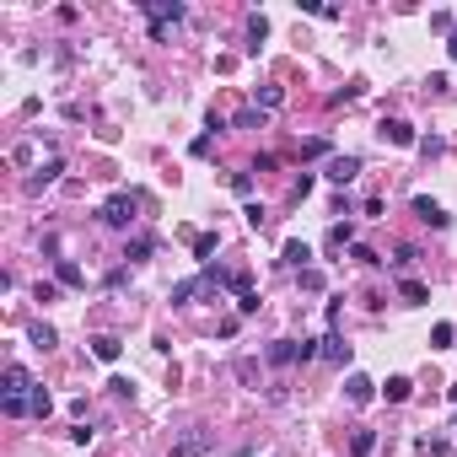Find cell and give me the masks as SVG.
Returning <instances> with one entry per match:
<instances>
[{"label":"cell","mask_w":457,"mask_h":457,"mask_svg":"<svg viewBox=\"0 0 457 457\" xmlns=\"http://www.w3.org/2000/svg\"><path fill=\"white\" fill-rule=\"evenodd\" d=\"M27 339H33V350H54V345H60V334H54L48 323H33V328H27Z\"/></svg>","instance_id":"15"},{"label":"cell","mask_w":457,"mask_h":457,"mask_svg":"<svg viewBox=\"0 0 457 457\" xmlns=\"http://www.w3.org/2000/svg\"><path fill=\"white\" fill-rule=\"evenodd\" d=\"M446 54H452V60H457V33H452V38H446Z\"/></svg>","instance_id":"32"},{"label":"cell","mask_w":457,"mask_h":457,"mask_svg":"<svg viewBox=\"0 0 457 457\" xmlns=\"http://www.w3.org/2000/svg\"><path fill=\"white\" fill-rule=\"evenodd\" d=\"M54 280H60V285H81V269H75L70 258H60V264H54Z\"/></svg>","instance_id":"20"},{"label":"cell","mask_w":457,"mask_h":457,"mask_svg":"<svg viewBox=\"0 0 457 457\" xmlns=\"http://www.w3.org/2000/svg\"><path fill=\"white\" fill-rule=\"evenodd\" d=\"M414 216H420L425 226H436V231H446V226H452V216H446V210L436 205L431 194H420V199H414Z\"/></svg>","instance_id":"4"},{"label":"cell","mask_w":457,"mask_h":457,"mask_svg":"<svg viewBox=\"0 0 457 457\" xmlns=\"http://www.w3.org/2000/svg\"><path fill=\"white\" fill-rule=\"evenodd\" d=\"M350 258H355V264H366V269H377V264H382V258H377V253L366 248V242H355V248H350Z\"/></svg>","instance_id":"23"},{"label":"cell","mask_w":457,"mask_h":457,"mask_svg":"<svg viewBox=\"0 0 457 457\" xmlns=\"http://www.w3.org/2000/svg\"><path fill=\"white\" fill-rule=\"evenodd\" d=\"M119 350H124V345H119L113 334H97V339H92V355H97V361H108V366L119 361Z\"/></svg>","instance_id":"12"},{"label":"cell","mask_w":457,"mask_h":457,"mask_svg":"<svg viewBox=\"0 0 457 457\" xmlns=\"http://www.w3.org/2000/svg\"><path fill=\"white\" fill-rule=\"evenodd\" d=\"M361 178V157H328V183H355Z\"/></svg>","instance_id":"5"},{"label":"cell","mask_w":457,"mask_h":457,"mask_svg":"<svg viewBox=\"0 0 457 457\" xmlns=\"http://www.w3.org/2000/svg\"><path fill=\"white\" fill-rule=\"evenodd\" d=\"M0 409L11 414V420H22V414H33V409H27V398H0Z\"/></svg>","instance_id":"28"},{"label":"cell","mask_w":457,"mask_h":457,"mask_svg":"<svg viewBox=\"0 0 457 457\" xmlns=\"http://www.w3.org/2000/svg\"><path fill=\"white\" fill-rule=\"evenodd\" d=\"M6 398H27L33 393V377H27V366H6V387H0Z\"/></svg>","instance_id":"6"},{"label":"cell","mask_w":457,"mask_h":457,"mask_svg":"<svg viewBox=\"0 0 457 457\" xmlns=\"http://www.w3.org/2000/svg\"><path fill=\"white\" fill-rule=\"evenodd\" d=\"M328 248H355V226H350V221L328 226Z\"/></svg>","instance_id":"17"},{"label":"cell","mask_w":457,"mask_h":457,"mask_svg":"<svg viewBox=\"0 0 457 457\" xmlns=\"http://www.w3.org/2000/svg\"><path fill=\"white\" fill-rule=\"evenodd\" d=\"M446 345H452V323H436L431 328V350H446Z\"/></svg>","instance_id":"27"},{"label":"cell","mask_w":457,"mask_h":457,"mask_svg":"<svg viewBox=\"0 0 457 457\" xmlns=\"http://www.w3.org/2000/svg\"><path fill=\"white\" fill-rule=\"evenodd\" d=\"M323 361H328V366H345V361H350V345H345V334H339V328H328V339H323Z\"/></svg>","instance_id":"10"},{"label":"cell","mask_w":457,"mask_h":457,"mask_svg":"<svg viewBox=\"0 0 457 457\" xmlns=\"http://www.w3.org/2000/svg\"><path fill=\"white\" fill-rule=\"evenodd\" d=\"M372 446H377V431H355V436H350V452H355V457H366Z\"/></svg>","instance_id":"21"},{"label":"cell","mask_w":457,"mask_h":457,"mask_svg":"<svg viewBox=\"0 0 457 457\" xmlns=\"http://www.w3.org/2000/svg\"><path fill=\"white\" fill-rule=\"evenodd\" d=\"M301 290H323V275H317V269H301Z\"/></svg>","instance_id":"29"},{"label":"cell","mask_w":457,"mask_h":457,"mask_svg":"<svg viewBox=\"0 0 457 457\" xmlns=\"http://www.w3.org/2000/svg\"><path fill=\"white\" fill-rule=\"evenodd\" d=\"M237 377L242 382H258V361H237Z\"/></svg>","instance_id":"31"},{"label":"cell","mask_w":457,"mask_h":457,"mask_svg":"<svg viewBox=\"0 0 457 457\" xmlns=\"http://www.w3.org/2000/svg\"><path fill=\"white\" fill-rule=\"evenodd\" d=\"M377 135H382L387 145H420V135H414L409 119H382V130H377Z\"/></svg>","instance_id":"3"},{"label":"cell","mask_w":457,"mask_h":457,"mask_svg":"<svg viewBox=\"0 0 457 457\" xmlns=\"http://www.w3.org/2000/svg\"><path fill=\"white\" fill-rule=\"evenodd\" d=\"M409 393H414V382H409V377H387V387H382V398H387V404H404Z\"/></svg>","instance_id":"13"},{"label":"cell","mask_w":457,"mask_h":457,"mask_svg":"<svg viewBox=\"0 0 457 457\" xmlns=\"http://www.w3.org/2000/svg\"><path fill=\"white\" fill-rule=\"evenodd\" d=\"M452 404H457V382H452Z\"/></svg>","instance_id":"33"},{"label":"cell","mask_w":457,"mask_h":457,"mask_svg":"<svg viewBox=\"0 0 457 457\" xmlns=\"http://www.w3.org/2000/svg\"><path fill=\"white\" fill-rule=\"evenodd\" d=\"M210 446H216V431H205V425H194V431H183L178 441H172V457H205Z\"/></svg>","instance_id":"2"},{"label":"cell","mask_w":457,"mask_h":457,"mask_svg":"<svg viewBox=\"0 0 457 457\" xmlns=\"http://www.w3.org/2000/svg\"><path fill=\"white\" fill-rule=\"evenodd\" d=\"M414 258H420V248H409V242H404V248H398V253H393V269H398V275H404V269H409V264H414Z\"/></svg>","instance_id":"24"},{"label":"cell","mask_w":457,"mask_h":457,"mask_svg":"<svg viewBox=\"0 0 457 457\" xmlns=\"http://www.w3.org/2000/svg\"><path fill=\"white\" fill-rule=\"evenodd\" d=\"M124 258H130V264H140V258H151V237H135V242H130V253H124Z\"/></svg>","instance_id":"26"},{"label":"cell","mask_w":457,"mask_h":457,"mask_svg":"<svg viewBox=\"0 0 457 457\" xmlns=\"http://www.w3.org/2000/svg\"><path fill=\"white\" fill-rule=\"evenodd\" d=\"M372 393H377V382H372V377L350 372V382H345V398H350V404H372Z\"/></svg>","instance_id":"8"},{"label":"cell","mask_w":457,"mask_h":457,"mask_svg":"<svg viewBox=\"0 0 457 457\" xmlns=\"http://www.w3.org/2000/svg\"><path fill=\"white\" fill-rule=\"evenodd\" d=\"M290 361H301V339H275L269 345V366H290Z\"/></svg>","instance_id":"9"},{"label":"cell","mask_w":457,"mask_h":457,"mask_svg":"<svg viewBox=\"0 0 457 457\" xmlns=\"http://www.w3.org/2000/svg\"><path fill=\"white\" fill-rule=\"evenodd\" d=\"M60 172H65V162H60V157H48V162H43V167H38V172H33V178H27V194H43V189H48V183L60 178Z\"/></svg>","instance_id":"7"},{"label":"cell","mask_w":457,"mask_h":457,"mask_svg":"<svg viewBox=\"0 0 457 457\" xmlns=\"http://www.w3.org/2000/svg\"><path fill=\"white\" fill-rule=\"evenodd\" d=\"M307 258H312V248H307L301 237H290L285 248H280V264H290V269H307Z\"/></svg>","instance_id":"11"},{"label":"cell","mask_w":457,"mask_h":457,"mask_svg":"<svg viewBox=\"0 0 457 457\" xmlns=\"http://www.w3.org/2000/svg\"><path fill=\"white\" fill-rule=\"evenodd\" d=\"M398 290H404V301H409V307H425V301H431V290H425L420 280H409V275L398 280Z\"/></svg>","instance_id":"14"},{"label":"cell","mask_w":457,"mask_h":457,"mask_svg":"<svg viewBox=\"0 0 457 457\" xmlns=\"http://www.w3.org/2000/svg\"><path fill=\"white\" fill-rule=\"evenodd\" d=\"M135 210H140V194H113L108 205L97 210V221H103V226H130Z\"/></svg>","instance_id":"1"},{"label":"cell","mask_w":457,"mask_h":457,"mask_svg":"<svg viewBox=\"0 0 457 457\" xmlns=\"http://www.w3.org/2000/svg\"><path fill=\"white\" fill-rule=\"evenodd\" d=\"M216 231H199V237H194V258H199V264H205V258H210V253H216Z\"/></svg>","instance_id":"19"},{"label":"cell","mask_w":457,"mask_h":457,"mask_svg":"<svg viewBox=\"0 0 457 457\" xmlns=\"http://www.w3.org/2000/svg\"><path fill=\"white\" fill-rule=\"evenodd\" d=\"M27 409H33L38 420H48V414H54V398H48L43 387H33V393H27Z\"/></svg>","instance_id":"16"},{"label":"cell","mask_w":457,"mask_h":457,"mask_svg":"<svg viewBox=\"0 0 457 457\" xmlns=\"http://www.w3.org/2000/svg\"><path fill=\"white\" fill-rule=\"evenodd\" d=\"M280 103H285V92H280V86H258V113H264V108H280Z\"/></svg>","instance_id":"22"},{"label":"cell","mask_w":457,"mask_h":457,"mask_svg":"<svg viewBox=\"0 0 457 457\" xmlns=\"http://www.w3.org/2000/svg\"><path fill=\"white\" fill-rule=\"evenodd\" d=\"M231 194H253V178H248V172H231Z\"/></svg>","instance_id":"30"},{"label":"cell","mask_w":457,"mask_h":457,"mask_svg":"<svg viewBox=\"0 0 457 457\" xmlns=\"http://www.w3.org/2000/svg\"><path fill=\"white\" fill-rule=\"evenodd\" d=\"M231 124H237V130H264V113H258V108H248V113H237Z\"/></svg>","instance_id":"25"},{"label":"cell","mask_w":457,"mask_h":457,"mask_svg":"<svg viewBox=\"0 0 457 457\" xmlns=\"http://www.w3.org/2000/svg\"><path fill=\"white\" fill-rule=\"evenodd\" d=\"M248 38H253L248 48H258V43H264V38H269V16H258V11H253V16H248Z\"/></svg>","instance_id":"18"}]
</instances>
